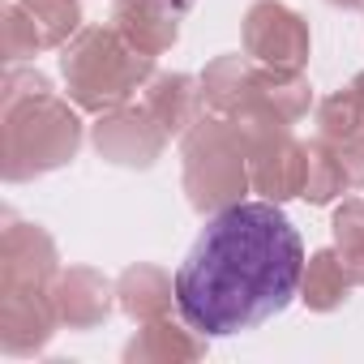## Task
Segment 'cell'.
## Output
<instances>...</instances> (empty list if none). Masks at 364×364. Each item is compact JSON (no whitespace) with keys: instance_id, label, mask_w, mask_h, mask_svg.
Here are the masks:
<instances>
[{"instance_id":"cell-10","label":"cell","mask_w":364,"mask_h":364,"mask_svg":"<svg viewBox=\"0 0 364 364\" xmlns=\"http://www.w3.org/2000/svg\"><path fill=\"white\" fill-rule=\"evenodd\" d=\"M189 9L193 0H120L112 14V26L141 52L163 56L167 48H176L180 22L189 18Z\"/></svg>"},{"instance_id":"cell-21","label":"cell","mask_w":364,"mask_h":364,"mask_svg":"<svg viewBox=\"0 0 364 364\" xmlns=\"http://www.w3.org/2000/svg\"><path fill=\"white\" fill-rule=\"evenodd\" d=\"M48 90H52V82H48L39 69H18V65H9L5 82H0V107H14V103H22V99L48 95Z\"/></svg>"},{"instance_id":"cell-8","label":"cell","mask_w":364,"mask_h":364,"mask_svg":"<svg viewBox=\"0 0 364 364\" xmlns=\"http://www.w3.org/2000/svg\"><path fill=\"white\" fill-rule=\"evenodd\" d=\"M60 326L52 287H14L0 283V347L9 355H35L52 343Z\"/></svg>"},{"instance_id":"cell-11","label":"cell","mask_w":364,"mask_h":364,"mask_svg":"<svg viewBox=\"0 0 364 364\" xmlns=\"http://www.w3.org/2000/svg\"><path fill=\"white\" fill-rule=\"evenodd\" d=\"M52 300L60 313V326L69 330H95L107 321L112 304H116V283H107L99 270L90 266H69L52 279Z\"/></svg>"},{"instance_id":"cell-17","label":"cell","mask_w":364,"mask_h":364,"mask_svg":"<svg viewBox=\"0 0 364 364\" xmlns=\"http://www.w3.org/2000/svg\"><path fill=\"white\" fill-rule=\"evenodd\" d=\"M351 274L343 270L338 253L334 249H317L309 262H304V274H300V300L313 309V313H334L347 291H351Z\"/></svg>"},{"instance_id":"cell-23","label":"cell","mask_w":364,"mask_h":364,"mask_svg":"<svg viewBox=\"0 0 364 364\" xmlns=\"http://www.w3.org/2000/svg\"><path fill=\"white\" fill-rule=\"evenodd\" d=\"M326 5H334V9H360L364 0H326Z\"/></svg>"},{"instance_id":"cell-19","label":"cell","mask_w":364,"mask_h":364,"mask_svg":"<svg viewBox=\"0 0 364 364\" xmlns=\"http://www.w3.org/2000/svg\"><path fill=\"white\" fill-rule=\"evenodd\" d=\"M334 253L343 262V270L351 274L355 287H364V202L360 198H347L338 210H334Z\"/></svg>"},{"instance_id":"cell-20","label":"cell","mask_w":364,"mask_h":364,"mask_svg":"<svg viewBox=\"0 0 364 364\" xmlns=\"http://www.w3.org/2000/svg\"><path fill=\"white\" fill-rule=\"evenodd\" d=\"M355 129H364V107H360L355 86L347 82L343 90H334V95H326V99L317 103V137L334 146V141H343V137L355 133Z\"/></svg>"},{"instance_id":"cell-1","label":"cell","mask_w":364,"mask_h":364,"mask_svg":"<svg viewBox=\"0 0 364 364\" xmlns=\"http://www.w3.org/2000/svg\"><path fill=\"white\" fill-rule=\"evenodd\" d=\"M304 245L279 202H236L210 215L176 270V309L206 338L253 330L300 296Z\"/></svg>"},{"instance_id":"cell-4","label":"cell","mask_w":364,"mask_h":364,"mask_svg":"<svg viewBox=\"0 0 364 364\" xmlns=\"http://www.w3.org/2000/svg\"><path fill=\"white\" fill-rule=\"evenodd\" d=\"M180 154H185V193L198 215H219L253 189L249 180V150L232 133L228 116H202L185 137H180Z\"/></svg>"},{"instance_id":"cell-22","label":"cell","mask_w":364,"mask_h":364,"mask_svg":"<svg viewBox=\"0 0 364 364\" xmlns=\"http://www.w3.org/2000/svg\"><path fill=\"white\" fill-rule=\"evenodd\" d=\"M330 150L338 154V163H343V171H347V185H351V189H360V185H364V129L347 133V137H343V141H334Z\"/></svg>"},{"instance_id":"cell-12","label":"cell","mask_w":364,"mask_h":364,"mask_svg":"<svg viewBox=\"0 0 364 364\" xmlns=\"http://www.w3.org/2000/svg\"><path fill=\"white\" fill-rule=\"evenodd\" d=\"M249 180H253V193H262L266 202H291L304 189V141L287 133L270 137L266 146H257L249 154Z\"/></svg>"},{"instance_id":"cell-24","label":"cell","mask_w":364,"mask_h":364,"mask_svg":"<svg viewBox=\"0 0 364 364\" xmlns=\"http://www.w3.org/2000/svg\"><path fill=\"white\" fill-rule=\"evenodd\" d=\"M351 86H355V95H360V107H364V73H355V77H351Z\"/></svg>"},{"instance_id":"cell-9","label":"cell","mask_w":364,"mask_h":364,"mask_svg":"<svg viewBox=\"0 0 364 364\" xmlns=\"http://www.w3.org/2000/svg\"><path fill=\"white\" fill-rule=\"evenodd\" d=\"M60 274V253L48 228L9 219L5 236H0V283L14 287H52Z\"/></svg>"},{"instance_id":"cell-16","label":"cell","mask_w":364,"mask_h":364,"mask_svg":"<svg viewBox=\"0 0 364 364\" xmlns=\"http://www.w3.org/2000/svg\"><path fill=\"white\" fill-rule=\"evenodd\" d=\"M253 82H257V60H249V56H219V60H210L206 73H202L206 112L210 116H232L253 95Z\"/></svg>"},{"instance_id":"cell-18","label":"cell","mask_w":364,"mask_h":364,"mask_svg":"<svg viewBox=\"0 0 364 364\" xmlns=\"http://www.w3.org/2000/svg\"><path fill=\"white\" fill-rule=\"evenodd\" d=\"M343 189H351V185H347V171H343L338 154L330 150V141L313 137L304 146V189H300V198L313 202V206H330L334 198H343Z\"/></svg>"},{"instance_id":"cell-15","label":"cell","mask_w":364,"mask_h":364,"mask_svg":"<svg viewBox=\"0 0 364 364\" xmlns=\"http://www.w3.org/2000/svg\"><path fill=\"white\" fill-rule=\"evenodd\" d=\"M171 300H176V279L167 270L150 266V262H137V266H129L116 279V304L137 326L141 321H154V317H167L171 313Z\"/></svg>"},{"instance_id":"cell-13","label":"cell","mask_w":364,"mask_h":364,"mask_svg":"<svg viewBox=\"0 0 364 364\" xmlns=\"http://www.w3.org/2000/svg\"><path fill=\"white\" fill-rule=\"evenodd\" d=\"M141 103H146V112L163 124L167 137H185V133L206 116L202 77H189V73H154V77L141 86Z\"/></svg>"},{"instance_id":"cell-5","label":"cell","mask_w":364,"mask_h":364,"mask_svg":"<svg viewBox=\"0 0 364 364\" xmlns=\"http://www.w3.org/2000/svg\"><path fill=\"white\" fill-rule=\"evenodd\" d=\"M82 31V0H9L0 9V56L22 65L48 48H65Z\"/></svg>"},{"instance_id":"cell-6","label":"cell","mask_w":364,"mask_h":364,"mask_svg":"<svg viewBox=\"0 0 364 364\" xmlns=\"http://www.w3.org/2000/svg\"><path fill=\"white\" fill-rule=\"evenodd\" d=\"M245 39V56L257 60L262 69H279V73H300L309 65V22L287 9L283 0H257L245 14L240 26Z\"/></svg>"},{"instance_id":"cell-7","label":"cell","mask_w":364,"mask_h":364,"mask_svg":"<svg viewBox=\"0 0 364 364\" xmlns=\"http://www.w3.org/2000/svg\"><path fill=\"white\" fill-rule=\"evenodd\" d=\"M99 159L116 163V167H150L163 146L171 141L163 133V124L146 112V103H124V107H112L95 120V133H90Z\"/></svg>"},{"instance_id":"cell-3","label":"cell","mask_w":364,"mask_h":364,"mask_svg":"<svg viewBox=\"0 0 364 364\" xmlns=\"http://www.w3.org/2000/svg\"><path fill=\"white\" fill-rule=\"evenodd\" d=\"M0 124H5V180L22 185V180L48 176L65 167L77 146H82V120L73 99L35 95L14 107H0Z\"/></svg>"},{"instance_id":"cell-2","label":"cell","mask_w":364,"mask_h":364,"mask_svg":"<svg viewBox=\"0 0 364 364\" xmlns=\"http://www.w3.org/2000/svg\"><path fill=\"white\" fill-rule=\"evenodd\" d=\"M60 73L69 99L82 112L103 116L112 107H124L154 77V56L129 43L116 26H82L60 48Z\"/></svg>"},{"instance_id":"cell-14","label":"cell","mask_w":364,"mask_h":364,"mask_svg":"<svg viewBox=\"0 0 364 364\" xmlns=\"http://www.w3.org/2000/svg\"><path fill=\"white\" fill-rule=\"evenodd\" d=\"M202 355H206V334L193 330L189 321L176 326L171 317L141 321V330L124 347L129 364H180V360H202Z\"/></svg>"}]
</instances>
